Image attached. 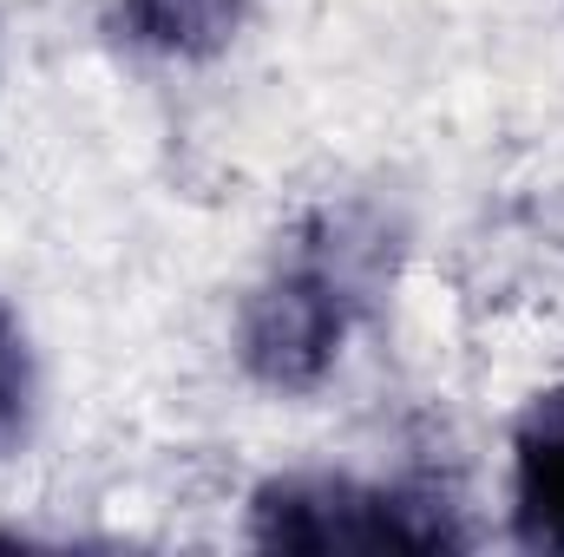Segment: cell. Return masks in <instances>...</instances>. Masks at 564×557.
<instances>
[{
  "mask_svg": "<svg viewBox=\"0 0 564 557\" xmlns=\"http://www.w3.org/2000/svg\"><path fill=\"white\" fill-rule=\"evenodd\" d=\"M257 545L270 551H440L453 532L394 492L348 479H276L257 492Z\"/></svg>",
  "mask_w": 564,
  "mask_h": 557,
  "instance_id": "cell-1",
  "label": "cell"
},
{
  "mask_svg": "<svg viewBox=\"0 0 564 557\" xmlns=\"http://www.w3.org/2000/svg\"><path fill=\"white\" fill-rule=\"evenodd\" d=\"M348 328V295L322 263H302L276 276L250 308H243V361L270 387H308L335 361Z\"/></svg>",
  "mask_w": 564,
  "mask_h": 557,
  "instance_id": "cell-2",
  "label": "cell"
},
{
  "mask_svg": "<svg viewBox=\"0 0 564 557\" xmlns=\"http://www.w3.org/2000/svg\"><path fill=\"white\" fill-rule=\"evenodd\" d=\"M512 525L532 551L564 557V387L539 394L512 439Z\"/></svg>",
  "mask_w": 564,
  "mask_h": 557,
  "instance_id": "cell-3",
  "label": "cell"
},
{
  "mask_svg": "<svg viewBox=\"0 0 564 557\" xmlns=\"http://www.w3.org/2000/svg\"><path fill=\"white\" fill-rule=\"evenodd\" d=\"M119 20L139 46L158 53H217L237 33L243 0H126Z\"/></svg>",
  "mask_w": 564,
  "mask_h": 557,
  "instance_id": "cell-4",
  "label": "cell"
},
{
  "mask_svg": "<svg viewBox=\"0 0 564 557\" xmlns=\"http://www.w3.org/2000/svg\"><path fill=\"white\" fill-rule=\"evenodd\" d=\"M20 401H26V354H20V328L0 308V433L20 419Z\"/></svg>",
  "mask_w": 564,
  "mask_h": 557,
  "instance_id": "cell-5",
  "label": "cell"
}]
</instances>
